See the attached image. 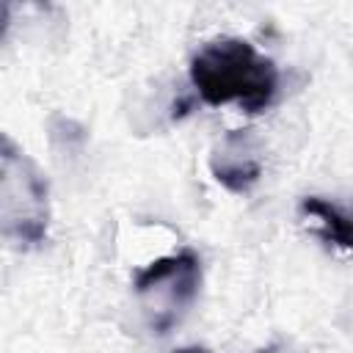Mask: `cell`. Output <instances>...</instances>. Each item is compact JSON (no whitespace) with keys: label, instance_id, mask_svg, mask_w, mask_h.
<instances>
[{"label":"cell","instance_id":"8992f818","mask_svg":"<svg viewBox=\"0 0 353 353\" xmlns=\"http://www.w3.org/2000/svg\"><path fill=\"white\" fill-rule=\"evenodd\" d=\"M256 353H301V350H295V347L287 345V342H273V345H268V347H262V350H256Z\"/></svg>","mask_w":353,"mask_h":353},{"label":"cell","instance_id":"3957f363","mask_svg":"<svg viewBox=\"0 0 353 353\" xmlns=\"http://www.w3.org/2000/svg\"><path fill=\"white\" fill-rule=\"evenodd\" d=\"M201 287V262L193 251L157 256L132 276V290L143 306L146 323L154 334H168L196 301Z\"/></svg>","mask_w":353,"mask_h":353},{"label":"cell","instance_id":"52a82bcc","mask_svg":"<svg viewBox=\"0 0 353 353\" xmlns=\"http://www.w3.org/2000/svg\"><path fill=\"white\" fill-rule=\"evenodd\" d=\"M174 353H212V350L204 347V345H188V347H179V350H174Z\"/></svg>","mask_w":353,"mask_h":353},{"label":"cell","instance_id":"5b68a950","mask_svg":"<svg viewBox=\"0 0 353 353\" xmlns=\"http://www.w3.org/2000/svg\"><path fill=\"white\" fill-rule=\"evenodd\" d=\"M301 212L314 223V232L323 240L353 251V210L323 196H303Z\"/></svg>","mask_w":353,"mask_h":353},{"label":"cell","instance_id":"7a4b0ae2","mask_svg":"<svg viewBox=\"0 0 353 353\" xmlns=\"http://www.w3.org/2000/svg\"><path fill=\"white\" fill-rule=\"evenodd\" d=\"M50 229V185L41 168L8 138L0 143V234L14 248H36Z\"/></svg>","mask_w":353,"mask_h":353},{"label":"cell","instance_id":"277c9868","mask_svg":"<svg viewBox=\"0 0 353 353\" xmlns=\"http://www.w3.org/2000/svg\"><path fill=\"white\" fill-rule=\"evenodd\" d=\"M210 171L215 182L229 193H240V196L248 193L262 176V157L251 132L248 130L226 132L210 154Z\"/></svg>","mask_w":353,"mask_h":353},{"label":"cell","instance_id":"6da1fadb","mask_svg":"<svg viewBox=\"0 0 353 353\" xmlns=\"http://www.w3.org/2000/svg\"><path fill=\"white\" fill-rule=\"evenodd\" d=\"M190 83L201 102L212 108L237 105L245 113H262L276 99L279 69L251 41L221 36L193 55Z\"/></svg>","mask_w":353,"mask_h":353}]
</instances>
